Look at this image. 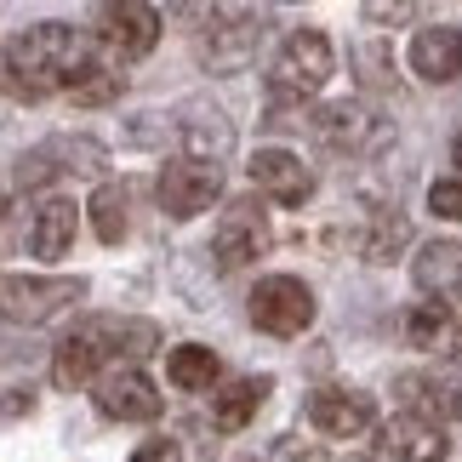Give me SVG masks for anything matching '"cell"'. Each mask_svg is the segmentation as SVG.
Listing matches in <instances>:
<instances>
[{
    "instance_id": "obj_1",
    "label": "cell",
    "mask_w": 462,
    "mask_h": 462,
    "mask_svg": "<svg viewBox=\"0 0 462 462\" xmlns=\"http://www.w3.org/2000/svg\"><path fill=\"white\" fill-rule=\"evenodd\" d=\"M92 69H97V41L75 23H34L23 34H12L6 46V80L17 97L75 92Z\"/></svg>"
},
{
    "instance_id": "obj_2",
    "label": "cell",
    "mask_w": 462,
    "mask_h": 462,
    "mask_svg": "<svg viewBox=\"0 0 462 462\" xmlns=\"http://www.w3.org/2000/svg\"><path fill=\"white\" fill-rule=\"evenodd\" d=\"M160 354V326L137 314H86L75 331L51 354V383L58 388H86L103 365L120 360H149Z\"/></svg>"
},
{
    "instance_id": "obj_3",
    "label": "cell",
    "mask_w": 462,
    "mask_h": 462,
    "mask_svg": "<svg viewBox=\"0 0 462 462\" xmlns=\"http://www.w3.org/2000/svg\"><path fill=\"white\" fill-rule=\"evenodd\" d=\"M183 23H194V58L211 75H235L257 58L263 34H269V17H263L252 0H194Z\"/></svg>"
},
{
    "instance_id": "obj_4",
    "label": "cell",
    "mask_w": 462,
    "mask_h": 462,
    "mask_svg": "<svg viewBox=\"0 0 462 462\" xmlns=\"http://www.w3.org/2000/svg\"><path fill=\"white\" fill-rule=\"evenodd\" d=\"M86 297L80 274H0V319L12 326H46Z\"/></svg>"
},
{
    "instance_id": "obj_5",
    "label": "cell",
    "mask_w": 462,
    "mask_h": 462,
    "mask_svg": "<svg viewBox=\"0 0 462 462\" xmlns=\"http://www.w3.org/2000/svg\"><path fill=\"white\" fill-rule=\"evenodd\" d=\"M103 166H109V149L97 143V137H46V143H34L23 160H17L12 183L17 189H46L58 183V177H103Z\"/></svg>"
},
{
    "instance_id": "obj_6",
    "label": "cell",
    "mask_w": 462,
    "mask_h": 462,
    "mask_svg": "<svg viewBox=\"0 0 462 462\" xmlns=\"http://www.w3.org/2000/svg\"><path fill=\"white\" fill-rule=\"evenodd\" d=\"M331 41L319 29H297V34H286V46H280V58H274V69H269V92H274V103H303V97H314L319 86L331 80Z\"/></svg>"
},
{
    "instance_id": "obj_7",
    "label": "cell",
    "mask_w": 462,
    "mask_h": 462,
    "mask_svg": "<svg viewBox=\"0 0 462 462\" xmlns=\"http://www.w3.org/2000/svg\"><path fill=\"white\" fill-rule=\"evenodd\" d=\"M269 245H274V228H269V211H263L257 194H240V200L223 206L217 228H211V257H217L223 274H235V269H245V263H257Z\"/></svg>"
},
{
    "instance_id": "obj_8",
    "label": "cell",
    "mask_w": 462,
    "mask_h": 462,
    "mask_svg": "<svg viewBox=\"0 0 462 462\" xmlns=\"http://www.w3.org/2000/svg\"><path fill=\"white\" fill-rule=\"evenodd\" d=\"M154 194H160V211L166 217H200V211H211V200L223 194V166L217 160H194V154H183V160H166L160 166V177H154Z\"/></svg>"
},
{
    "instance_id": "obj_9",
    "label": "cell",
    "mask_w": 462,
    "mask_h": 462,
    "mask_svg": "<svg viewBox=\"0 0 462 462\" xmlns=\"http://www.w3.org/2000/svg\"><path fill=\"white\" fill-rule=\"evenodd\" d=\"M252 326L269 337H303L314 326V291L297 274H269L252 286Z\"/></svg>"
},
{
    "instance_id": "obj_10",
    "label": "cell",
    "mask_w": 462,
    "mask_h": 462,
    "mask_svg": "<svg viewBox=\"0 0 462 462\" xmlns=\"http://www.w3.org/2000/svg\"><path fill=\"white\" fill-rule=\"evenodd\" d=\"M314 137L326 143L331 154H377L388 143V120L371 109V103H326V109L314 115Z\"/></svg>"
},
{
    "instance_id": "obj_11",
    "label": "cell",
    "mask_w": 462,
    "mask_h": 462,
    "mask_svg": "<svg viewBox=\"0 0 462 462\" xmlns=\"http://www.w3.org/2000/svg\"><path fill=\"white\" fill-rule=\"evenodd\" d=\"M92 383H97L92 400L109 422H154L160 417V388L149 383V371H137V360L103 365Z\"/></svg>"
},
{
    "instance_id": "obj_12",
    "label": "cell",
    "mask_w": 462,
    "mask_h": 462,
    "mask_svg": "<svg viewBox=\"0 0 462 462\" xmlns=\"http://www.w3.org/2000/svg\"><path fill=\"white\" fill-rule=\"evenodd\" d=\"M446 422H429L417 411H400L377 429V462H446Z\"/></svg>"
},
{
    "instance_id": "obj_13",
    "label": "cell",
    "mask_w": 462,
    "mask_h": 462,
    "mask_svg": "<svg viewBox=\"0 0 462 462\" xmlns=\"http://www.w3.org/2000/svg\"><path fill=\"white\" fill-rule=\"evenodd\" d=\"M394 394L405 411L429 417V422H451L462 411V371L457 365H429V371H405V377H394Z\"/></svg>"
},
{
    "instance_id": "obj_14",
    "label": "cell",
    "mask_w": 462,
    "mask_h": 462,
    "mask_svg": "<svg viewBox=\"0 0 462 462\" xmlns=\"http://www.w3.org/2000/svg\"><path fill=\"white\" fill-rule=\"evenodd\" d=\"M171 132H177V143H183V154H194V160H223L235 154V120H228L217 103H183V109L171 115Z\"/></svg>"
},
{
    "instance_id": "obj_15",
    "label": "cell",
    "mask_w": 462,
    "mask_h": 462,
    "mask_svg": "<svg viewBox=\"0 0 462 462\" xmlns=\"http://www.w3.org/2000/svg\"><path fill=\"white\" fill-rule=\"evenodd\" d=\"M309 422L326 439H360L377 422V400L360 388H319V394H309Z\"/></svg>"
},
{
    "instance_id": "obj_16",
    "label": "cell",
    "mask_w": 462,
    "mask_h": 462,
    "mask_svg": "<svg viewBox=\"0 0 462 462\" xmlns=\"http://www.w3.org/2000/svg\"><path fill=\"white\" fill-rule=\"evenodd\" d=\"M400 331H405V343L422 348V354H439V360H457L462 354V326H457V314L451 303H411L400 314Z\"/></svg>"
},
{
    "instance_id": "obj_17",
    "label": "cell",
    "mask_w": 462,
    "mask_h": 462,
    "mask_svg": "<svg viewBox=\"0 0 462 462\" xmlns=\"http://www.w3.org/2000/svg\"><path fill=\"white\" fill-rule=\"evenodd\" d=\"M252 183L269 194L274 206H303L309 194H314V171H309L291 149H257V160H252Z\"/></svg>"
},
{
    "instance_id": "obj_18",
    "label": "cell",
    "mask_w": 462,
    "mask_h": 462,
    "mask_svg": "<svg viewBox=\"0 0 462 462\" xmlns=\"http://www.w3.org/2000/svg\"><path fill=\"white\" fill-rule=\"evenodd\" d=\"M411 274H417L422 297H434V303H462V240L422 245L417 263H411Z\"/></svg>"
},
{
    "instance_id": "obj_19",
    "label": "cell",
    "mask_w": 462,
    "mask_h": 462,
    "mask_svg": "<svg viewBox=\"0 0 462 462\" xmlns=\"http://www.w3.org/2000/svg\"><path fill=\"white\" fill-rule=\"evenodd\" d=\"M411 69L422 80H434V86H451L462 75V29L451 23H439V29H417V41H411Z\"/></svg>"
},
{
    "instance_id": "obj_20",
    "label": "cell",
    "mask_w": 462,
    "mask_h": 462,
    "mask_svg": "<svg viewBox=\"0 0 462 462\" xmlns=\"http://www.w3.org/2000/svg\"><path fill=\"white\" fill-rule=\"evenodd\" d=\"M109 46L120 58H149L160 46V12L149 0H120V6H109Z\"/></svg>"
},
{
    "instance_id": "obj_21",
    "label": "cell",
    "mask_w": 462,
    "mask_h": 462,
    "mask_svg": "<svg viewBox=\"0 0 462 462\" xmlns=\"http://www.w3.org/2000/svg\"><path fill=\"white\" fill-rule=\"evenodd\" d=\"M269 394H274V377H235L228 388L211 394V429H217V434H240L245 422L263 411Z\"/></svg>"
},
{
    "instance_id": "obj_22",
    "label": "cell",
    "mask_w": 462,
    "mask_h": 462,
    "mask_svg": "<svg viewBox=\"0 0 462 462\" xmlns=\"http://www.w3.org/2000/svg\"><path fill=\"white\" fill-rule=\"evenodd\" d=\"M75 223H80L75 200L46 194V200L34 206V223H29V252H34V257H63L69 245H75Z\"/></svg>"
},
{
    "instance_id": "obj_23",
    "label": "cell",
    "mask_w": 462,
    "mask_h": 462,
    "mask_svg": "<svg viewBox=\"0 0 462 462\" xmlns=\"http://www.w3.org/2000/svg\"><path fill=\"white\" fill-rule=\"evenodd\" d=\"M411 240V223H405L400 200H371L365 206V235H360V257L365 263H394V252Z\"/></svg>"
},
{
    "instance_id": "obj_24",
    "label": "cell",
    "mask_w": 462,
    "mask_h": 462,
    "mask_svg": "<svg viewBox=\"0 0 462 462\" xmlns=\"http://www.w3.org/2000/svg\"><path fill=\"white\" fill-rule=\"evenodd\" d=\"M217 371L223 365L206 343H183V348L166 354V377H171V388H183V394H206V388L217 383Z\"/></svg>"
},
{
    "instance_id": "obj_25",
    "label": "cell",
    "mask_w": 462,
    "mask_h": 462,
    "mask_svg": "<svg viewBox=\"0 0 462 462\" xmlns=\"http://www.w3.org/2000/svg\"><path fill=\"white\" fill-rule=\"evenodd\" d=\"M86 211H92L97 240H103V245H120V240H126V228H132V189H126V183H103Z\"/></svg>"
},
{
    "instance_id": "obj_26",
    "label": "cell",
    "mask_w": 462,
    "mask_h": 462,
    "mask_svg": "<svg viewBox=\"0 0 462 462\" xmlns=\"http://www.w3.org/2000/svg\"><path fill=\"white\" fill-rule=\"evenodd\" d=\"M354 69H360V80H365V86H377V92H400L394 51H388V46H377V41L360 46V51H354Z\"/></svg>"
},
{
    "instance_id": "obj_27",
    "label": "cell",
    "mask_w": 462,
    "mask_h": 462,
    "mask_svg": "<svg viewBox=\"0 0 462 462\" xmlns=\"http://www.w3.org/2000/svg\"><path fill=\"white\" fill-rule=\"evenodd\" d=\"M360 12H365V23H377V29H400L422 12V0H360Z\"/></svg>"
},
{
    "instance_id": "obj_28",
    "label": "cell",
    "mask_w": 462,
    "mask_h": 462,
    "mask_svg": "<svg viewBox=\"0 0 462 462\" xmlns=\"http://www.w3.org/2000/svg\"><path fill=\"white\" fill-rule=\"evenodd\" d=\"M429 206L439 211V217L462 223V171H457V177H439V183L429 189Z\"/></svg>"
},
{
    "instance_id": "obj_29",
    "label": "cell",
    "mask_w": 462,
    "mask_h": 462,
    "mask_svg": "<svg viewBox=\"0 0 462 462\" xmlns=\"http://www.w3.org/2000/svg\"><path fill=\"white\" fill-rule=\"evenodd\" d=\"M75 103H109V97H120V75H103V69H92L75 92H69Z\"/></svg>"
},
{
    "instance_id": "obj_30",
    "label": "cell",
    "mask_w": 462,
    "mask_h": 462,
    "mask_svg": "<svg viewBox=\"0 0 462 462\" xmlns=\"http://www.w3.org/2000/svg\"><path fill=\"white\" fill-rule=\"evenodd\" d=\"M132 462H183V451H177V439H143Z\"/></svg>"
},
{
    "instance_id": "obj_31",
    "label": "cell",
    "mask_w": 462,
    "mask_h": 462,
    "mask_svg": "<svg viewBox=\"0 0 462 462\" xmlns=\"http://www.w3.org/2000/svg\"><path fill=\"white\" fill-rule=\"evenodd\" d=\"M0 405H6V411H29V405H34V394H23V388H17V394H6Z\"/></svg>"
},
{
    "instance_id": "obj_32",
    "label": "cell",
    "mask_w": 462,
    "mask_h": 462,
    "mask_svg": "<svg viewBox=\"0 0 462 462\" xmlns=\"http://www.w3.org/2000/svg\"><path fill=\"white\" fill-rule=\"evenodd\" d=\"M451 160H457V171H462V137H457V143H451Z\"/></svg>"
},
{
    "instance_id": "obj_33",
    "label": "cell",
    "mask_w": 462,
    "mask_h": 462,
    "mask_svg": "<svg viewBox=\"0 0 462 462\" xmlns=\"http://www.w3.org/2000/svg\"><path fill=\"white\" fill-rule=\"evenodd\" d=\"M0 217H6V189H0Z\"/></svg>"
},
{
    "instance_id": "obj_34",
    "label": "cell",
    "mask_w": 462,
    "mask_h": 462,
    "mask_svg": "<svg viewBox=\"0 0 462 462\" xmlns=\"http://www.w3.org/2000/svg\"><path fill=\"white\" fill-rule=\"evenodd\" d=\"M109 6H120V0H109Z\"/></svg>"
}]
</instances>
